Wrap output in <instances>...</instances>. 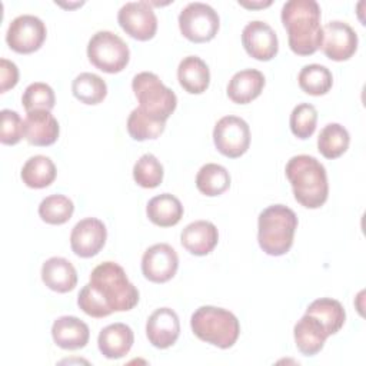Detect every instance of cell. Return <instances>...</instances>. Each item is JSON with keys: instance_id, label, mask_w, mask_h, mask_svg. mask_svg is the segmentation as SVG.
<instances>
[{"instance_id": "obj_1", "label": "cell", "mask_w": 366, "mask_h": 366, "mask_svg": "<svg viewBox=\"0 0 366 366\" xmlns=\"http://www.w3.org/2000/svg\"><path fill=\"white\" fill-rule=\"evenodd\" d=\"M139 302L137 287L124 269L114 262H103L90 273V282L77 296L79 307L92 317H106L113 312H127Z\"/></svg>"}, {"instance_id": "obj_2", "label": "cell", "mask_w": 366, "mask_h": 366, "mask_svg": "<svg viewBox=\"0 0 366 366\" xmlns=\"http://www.w3.org/2000/svg\"><path fill=\"white\" fill-rule=\"evenodd\" d=\"M280 17L293 53L309 56L320 49L323 27L320 26V6L315 0H289L283 4Z\"/></svg>"}, {"instance_id": "obj_3", "label": "cell", "mask_w": 366, "mask_h": 366, "mask_svg": "<svg viewBox=\"0 0 366 366\" xmlns=\"http://www.w3.org/2000/svg\"><path fill=\"white\" fill-rule=\"evenodd\" d=\"M295 199L307 209H317L325 204L329 194L327 174L325 166L313 156L297 154L286 164Z\"/></svg>"}, {"instance_id": "obj_4", "label": "cell", "mask_w": 366, "mask_h": 366, "mask_svg": "<svg viewBox=\"0 0 366 366\" xmlns=\"http://www.w3.org/2000/svg\"><path fill=\"white\" fill-rule=\"evenodd\" d=\"M297 227L296 213L285 204L266 207L257 220V242L260 249L269 256L286 254L292 244Z\"/></svg>"}, {"instance_id": "obj_5", "label": "cell", "mask_w": 366, "mask_h": 366, "mask_svg": "<svg viewBox=\"0 0 366 366\" xmlns=\"http://www.w3.org/2000/svg\"><path fill=\"white\" fill-rule=\"evenodd\" d=\"M193 333L203 342L220 349L232 347L240 333L237 317L222 307L200 306L190 319Z\"/></svg>"}, {"instance_id": "obj_6", "label": "cell", "mask_w": 366, "mask_h": 366, "mask_svg": "<svg viewBox=\"0 0 366 366\" xmlns=\"http://www.w3.org/2000/svg\"><path fill=\"white\" fill-rule=\"evenodd\" d=\"M132 89L139 102V109L149 117L164 122L177 106V97L172 89L164 86L157 74L142 71L132 80Z\"/></svg>"}, {"instance_id": "obj_7", "label": "cell", "mask_w": 366, "mask_h": 366, "mask_svg": "<svg viewBox=\"0 0 366 366\" xmlns=\"http://www.w3.org/2000/svg\"><path fill=\"white\" fill-rule=\"evenodd\" d=\"M87 57L99 70L113 74L127 66L130 50L120 36L113 31L102 30L94 33L89 40Z\"/></svg>"}, {"instance_id": "obj_8", "label": "cell", "mask_w": 366, "mask_h": 366, "mask_svg": "<svg viewBox=\"0 0 366 366\" xmlns=\"http://www.w3.org/2000/svg\"><path fill=\"white\" fill-rule=\"evenodd\" d=\"M220 20L217 11L206 3H189L179 14V29L182 34L193 43L212 40L219 30Z\"/></svg>"}, {"instance_id": "obj_9", "label": "cell", "mask_w": 366, "mask_h": 366, "mask_svg": "<svg viewBox=\"0 0 366 366\" xmlns=\"http://www.w3.org/2000/svg\"><path fill=\"white\" fill-rule=\"evenodd\" d=\"M213 142L223 156L230 159L240 157L250 146L249 124L242 117L224 116L213 129Z\"/></svg>"}, {"instance_id": "obj_10", "label": "cell", "mask_w": 366, "mask_h": 366, "mask_svg": "<svg viewBox=\"0 0 366 366\" xmlns=\"http://www.w3.org/2000/svg\"><path fill=\"white\" fill-rule=\"evenodd\" d=\"M46 34V26L37 16L21 14L11 20L6 33V41L16 53L29 54L41 47Z\"/></svg>"}, {"instance_id": "obj_11", "label": "cell", "mask_w": 366, "mask_h": 366, "mask_svg": "<svg viewBox=\"0 0 366 366\" xmlns=\"http://www.w3.org/2000/svg\"><path fill=\"white\" fill-rule=\"evenodd\" d=\"M120 27L133 39L146 41L157 30V17L147 1H129L117 13Z\"/></svg>"}, {"instance_id": "obj_12", "label": "cell", "mask_w": 366, "mask_h": 366, "mask_svg": "<svg viewBox=\"0 0 366 366\" xmlns=\"http://www.w3.org/2000/svg\"><path fill=\"white\" fill-rule=\"evenodd\" d=\"M179 257L176 250L167 243L150 246L142 257V272L153 283H166L177 272Z\"/></svg>"}, {"instance_id": "obj_13", "label": "cell", "mask_w": 366, "mask_h": 366, "mask_svg": "<svg viewBox=\"0 0 366 366\" xmlns=\"http://www.w3.org/2000/svg\"><path fill=\"white\" fill-rule=\"evenodd\" d=\"M357 34L345 21L332 20L323 27L322 50L330 60L343 61L350 59L357 49Z\"/></svg>"}, {"instance_id": "obj_14", "label": "cell", "mask_w": 366, "mask_h": 366, "mask_svg": "<svg viewBox=\"0 0 366 366\" xmlns=\"http://www.w3.org/2000/svg\"><path fill=\"white\" fill-rule=\"evenodd\" d=\"M107 230L102 220L86 217L77 222L70 233V246L74 254L80 257L96 256L104 246Z\"/></svg>"}, {"instance_id": "obj_15", "label": "cell", "mask_w": 366, "mask_h": 366, "mask_svg": "<svg viewBox=\"0 0 366 366\" xmlns=\"http://www.w3.org/2000/svg\"><path fill=\"white\" fill-rule=\"evenodd\" d=\"M242 43L249 56L256 60H272L279 50V41L274 30L264 21L253 20L242 31Z\"/></svg>"}, {"instance_id": "obj_16", "label": "cell", "mask_w": 366, "mask_h": 366, "mask_svg": "<svg viewBox=\"0 0 366 366\" xmlns=\"http://www.w3.org/2000/svg\"><path fill=\"white\" fill-rule=\"evenodd\" d=\"M180 335L177 313L170 307L156 309L147 319L146 336L157 349H167L176 343Z\"/></svg>"}, {"instance_id": "obj_17", "label": "cell", "mask_w": 366, "mask_h": 366, "mask_svg": "<svg viewBox=\"0 0 366 366\" xmlns=\"http://www.w3.org/2000/svg\"><path fill=\"white\" fill-rule=\"evenodd\" d=\"M59 123L49 110L27 112L23 120V137L33 146H50L59 137Z\"/></svg>"}, {"instance_id": "obj_18", "label": "cell", "mask_w": 366, "mask_h": 366, "mask_svg": "<svg viewBox=\"0 0 366 366\" xmlns=\"http://www.w3.org/2000/svg\"><path fill=\"white\" fill-rule=\"evenodd\" d=\"M293 335L297 349L305 356H315L319 353L323 349L326 339L329 337L323 323L309 313H305L300 320H297L293 329Z\"/></svg>"}, {"instance_id": "obj_19", "label": "cell", "mask_w": 366, "mask_h": 366, "mask_svg": "<svg viewBox=\"0 0 366 366\" xmlns=\"http://www.w3.org/2000/svg\"><path fill=\"white\" fill-rule=\"evenodd\" d=\"M180 242L192 254L204 256L216 247L219 242V232L212 222L196 220L183 229Z\"/></svg>"}, {"instance_id": "obj_20", "label": "cell", "mask_w": 366, "mask_h": 366, "mask_svg": "<svg viewBox=\"0 0 366 366\" xmlns=\"http://www.w3.org/2000/svg\"><path fill=\"white\" fill-rule=\"evenodd\" d=\"M54 343L66 350H77L89 343V326L76 316H61L51 326Z\"/></svg>"}, {"instance_id": "obj_21", "label": "cell", "mask_w": 366, "mask_h": 366, "mask_svg": "<svg viewBox=\"0 0 366 366\" xmlns=\"http://www.w3.org/2000/svg\"><path fill=\"white\" fill-rule=\"evenodd\" d=\"M134 342L133 330L124 323H113L102 329L97 337L99 350L107 359H120L126 356Z\"/></svg>"}, {"instance_id": "obj_22", "label": "cell", "mask_w": 366, "mask_h": 366, "mask_svg": "<svg viewBox=\"0 0 366 366\" xmlns=\"http://www.w3.org/2000/svg\"><path fill=\"white\" fill-rule=\"evenodd\" d=\"M264 76L256 69L237 71L227 84V96L233 103L247 104L254 100L264 87Z\"/></svg>"}, {"instance_id": "obj_23", "label": "cell", "mask_w": 366, "mask_h": 366, "mask_svg": "<svg viewBox=\"0 0 366 366\" xmlns=\"http://www.w3.org/2000/svg\"><path fill=\"white\" fill-rule=\"evenodd\" d=\"M41 280L49 289L67 293L77 285V272L67 259L50 257L41 266Z\"/></svg>"}, {"instance_id": "obj_24", "label": "cell", "mask_w": 366, "mask_h": 366, "mask_svg": "<svg viewBox=\"0 0 366 366\" xmlns=\"http://www.w3.org/2000/svg\"><path fill=\"white\" fill-rule=\"evenodd\" d=\"M177 79L187 93L200 94L210 84V70L200 57L187 56L179 63Z\"/></svg>"}, {"instance_id": "obj_25", "label": "cell", "mask_w": 366, "mask_h": 366, "mask_svg": "<svg viewBox=\"0 0 366 366\" xmlns=\"http://www.w3.org/2000/svg\"><path fill=\"white\" fill-rule=\"evenodd\" d=\"M146 213L149 220L156 226L170 227L177 224L183 217V206L176 196L170 193H162L149 200Z\"/></svg>"}, {"instance_id": "obj_26", "label": "cell", "mask_w": 366, "mask_h": 366, "mask_svg": "<svg viewBox=\"0 0 366 366\" xmlns=\"http://www.w3.org/2000/svg\"><path fill=\"white\" fill-rule=\"evenodd\" d=\"M57 170L53 160L43 154L31 156L21 167V180L27 187L43 189L50 186L56 179Z\"/></svg>"}, {"instance_id": "obj_27", "label": "cell", "mask_w": 366, "mask_h": 366, "mask_svg": "<svg viewBox=\"0 0 366 366\" xmlns=\"http://www.w3.org/2000/svg\"><path fill=\"white\" fill-rule=\"evenodd\" d=\"M306 313L317 317L326 327L329 336L337 333L343 327L346 320V312L342 303L330 297H320L313 300L307 306Z\"/></svg>"}, {"instance_id": "obj_28", "label": "cell", "mask_w": 366, "mask_h": 366, "mask_svg": "<svg viewBox=\"0 0 366 366\" xmlns=\"http://www.w3.org/2000/svg\"><path fill=\"white\" fill-rule=\"evenodd\" d=\"M349 132L339 123L326 124L317 137V150L326 159L340 157L349 147Z\"/></svg>"}, {"instance_id": "obj_29", "label": "cell", "mask_w": 366, "mask_h": 366, "mask_svg": "<svg viewBox=\"0 0 366 366\" xmlns=\"http://www.w3.org/2000/svg\"><path fill=\"white\" fill-rule=\"evenodd\" d=\"M230 186V174L226 167L207 163L200 167L196 176V187L206 196H219L224 193Z\"/></svg>"}, {"instance_id": "obj_30", "label": "cell", "mask_w": 366, "mask_h": 366, "mask_svg": "<svg viewBox=\"0 0 366 366\" xmlns=\"http://www.w3.org/2000/svg\"><path fill=\"white\" fill-rule=\"evenodd\" d=\"M71 92L84 104H99L107 94V84L100 76L86 71L73 80Z\"/></svg>"}, {"instance_id": "obj_31", "label": "cell", "mask_w": 366, "mask_h": 366, "mask_svg": "<svg viewBox=\"0 0 366 366\" xmlns=\"http://www.w3.org/2000/svg\"><path fill=\"white\" fill-rule=\"evenodd\" d=\"M299 86L300 89L312 96L326 94L333 84V77L330 70L322 64H306L299 73Z\"/></svg>"}, {"instance_id": "obj_32", "label": "cell", "mask_w": 366, "mask_h": 366, "mask_svg": "<svg viewBox=\"0 0 366 366\" xmlns=\"http://www.w3.org/2000/svg\"><path fill=\"white\" fill-rule=\"evenodd\" d=\"M73 212L74 204L64 194H50L39 204V216L49 224H63L69 222Z\"/></svg>"}, {"instance_id": "obj_33", "label": "cell", "mask_w": 366, "mask_h": 366, "mask_svg": "<svg viewBox=\"0 0 366 366\" xmlns=\"http://www.w3.org/2000/svg\"><path fill=\"white\" fill-rule=\"evenodd\" d=\"M164 126V122H157L146 116L139 107L132 110L127 119V132L132 136V139L137 142L157 139L163 133Z\"/></svg>"}, {"instance_id": "obj_34", "label": "cell", "mask_w": 366, "mask_h": 366, "mask_svg": "<svg viewBox=\"0 0 366 366\" xmlns=\"http://www.w3.org/2000/svg\"><path fill=\"white\" fill-rule=\"evenodd\" d=\"M133 179L144 189H154L163 180V166L154 154L146 153L134 163Z\"/></svg>"}, {"instance_id": "obj_35", "label": "cell", "mask_w": 366, "mask_h": 366, "mask_svg": "<svg viewBox=\"0 0 366 366\" xmlns=\"http://www.w3.org/2000/svg\"><path fill=\"white\" fill-rule=\"evenodd\" d=\"M317 123V110L310 103L297 104L290 113V130L299 139H309Z\"/></svg>"}, {"instance_id": "obj_36", "label": "cell", "mask_w": 366, "mask_h": 366, "mask_svg": "<svg viewBox=\"0 0 366 366\" xmlns=\"http://www.w3.org/2000/svg\"><path fill=\"white\" fill-rule=\"evenodd\" d=\"M21 103L26 112L31 110H51L56 103L53 89L41 81L29 84L21 96Z\"/></svg>"}, {"instance_id": "obj_37", "label": "cell", "mask_w": 366, "mask_h": 366, "mask_svg": "<svg viewBox=\"0 0 366 366\" xmlns=\"http://www.w3.org/2000/svg\"><path fill=\"white\" fill-rule=\"evenodd\" d=\"M1 116V132L0 142L3 144H16L23 137V120L20 114L10 109H3Z\"/></svg>"}, {"instance_id": "obj_38", "label": "cell", "mask_w": 366, "mask_h": 366, "mask_svg": "<svg viewBox=\"0 0 366 366\" xmlns=\"http://www.w3.org/2000/svg\"><path fill=\"white\" fill-rule=\"evenodd\" d=\"M19 81V69L17 66L7 60H0V92L6 93L9 89H13Z\"/></svg>"}, {"instance_id": "obj_39", "label": "cell", "mask_w": 366, "mask_h": 366, "mask_svg": "<svg viewBox=\"0 0 366 366\" xmlns=\"http://www.w3.org/2000/svg\"><path fill=\"white\" fill-rule=\"evenodd\" d=\"M242 6H244V7H264V6H269L272 1H266V3H252V4H249V3H244V1H239Z\"/></svg>"}]
</instances>
